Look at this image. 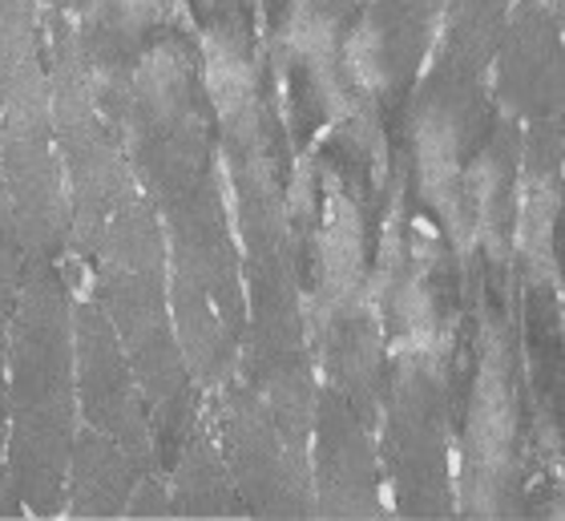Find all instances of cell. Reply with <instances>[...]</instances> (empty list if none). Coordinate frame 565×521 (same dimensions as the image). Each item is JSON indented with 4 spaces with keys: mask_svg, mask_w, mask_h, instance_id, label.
I'll return each mask as SVG.
<instances>
[{
    "mask_svg": "<svg viewBox=\"0 0 565 521\" xmlns=\"http://www.w3.org/2000/svg\"><path fill=\"white\" fill-rule=\"evenodd\" d=\"M77 433L73 304L49 255L29 259L9 320V453L24 510L53 518L65 506Z\"/></svg>",
    "mask_w": 565,
    "mask_h": 521,
    "instance_id": "6da1fadb",
    "label": "cell"
},
{
    "mask_svg": "<svg viewBox=\"0 0 565 521\" xmlns=\"http://www.w3.org/2000/svg\"><path fill=\"white\" fill-rule=\"evenodd\" d=\"M36 57V0H0V73Z\"/></svg>",
    "mask_w": 565,
    "mask_h": 521,
    "instance_id": "7a4b0ae2",
    "label": "cell"
},
{
    "mask_svg": "<svg viewBox=\"0 0 565 521\" xmlns=\"http://www.w3.org/2000/svg\"><path fill=\"white\" fill-rule=\"evenodd\" d=\"M24 267H29V251H24L21 238V219H17V206H12L9 182L0 174V287L17 291Z\"/></svg>",
    "mask_w": 565,
    "mask_h": 521,
    "instance_id": "3957f363",
    "label": "cell"
},
{
    "mask_svg": "<svg viewBox=\"0 0 565 521\" xmlns=\"http://www.w3.org/2000/svg\"><path fill=\"white\" fill-rule=\"evenodd\" d=\"M17 291L0 287V469H4V453H9V320Z\"/></svg>",
    "mask_w": 565,
    "mask_h": 521,
    "instance_id": "277c9868",
    "label": "cell"
}]
</instances>
